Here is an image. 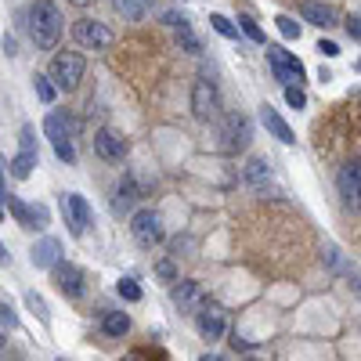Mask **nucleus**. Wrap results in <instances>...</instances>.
<instances>
[{"label": "nucleus", "mask_w": 361, "mask_h": 361, "mask_svg": "<svg viewBox=\"0 0 361 361\" xmlns=\"http://www.w3.org/2000/svg\"><path fill=\"white\" fill-rule=\"evenodd\" d=\"M61 29H66V22H61L58 4L37 0V4L29 8V37H33V43L40 51H51V47L61 40Z\"/></svg>", "instance_id": "f257e3e1"}, {"label": "nucleus", "mask_w": 361, "mask_h": 361, "mask_svg": "<svg viewBox=\"0 0 361 361\" xmlns=\"http://www.w3.org/2000/svg\"><path fill=\"white\" fill-rule=\"evenodd\" d=\"M84 69H87L84 55H76V51H58V55L51 58L47 80H51L58 90H76V84L84 80Z\"/></svg>", "instance_id": "f03ea898"}, {"label": "nucleus", "mask_w": 361, "mask_h": 361, "mask_svg": "<svg viewBox=\"0 0 361 361\" xmlns=\"http://www.w3.org/2000/svg\"><path fill=\"white\" fill-rule=\"evenodd\" d=\"M72 40L80 43V47H87V51H108V47L116 43L113 29H108L105 22H98V19H76Z\"/></svg>", "instance_id": "7ed1b4c3"}, {"label": "nucleus", "mask_w": 361, "mask_h": 361, "mask_svg": "<svg viewBox=\"0 0 361 361\" xmlns=\"http://www.w3.org/2000/svg\"><path fill=\"white\" fill-rule=\"evenodd\" d=\"M130 235H134V242H137V246H145V249L159 246V242L166 239L163 217L155 213V210H137V213L130 217Z\"/></svg>", "instance_id": "20e7f679"}, {"label": "nucleus", "mask_w": 361, "mask_h": 361, "mask_svg": "<svg viewBox=\"0 0 361 361\" xmlns=\"http://www.w3.org/2000/svg\"><path fill=\"white\" fill-rule=\"evenodd\" d=\"M268 66L275 72V80L282 87H293V84H300L304 80V66H300V58L289 55V51H282V47L268 43Z\"/></svg>", "instance_id": "39448f33"}, {"label": "nucleus", "mask_w": 361, "mask_h": 361, "mask_svg": "<svg viewBox=\"0 0 361 361\" xmlns=\"http://www.w3.org/2000/svg\"><path fill=\"white\" fill-rule=\"evenodd\" d=\"M192 113H195V119H213L221 113V90H217L210 76H199L192 87Z\"/></svg>", "instance_id": "423d86ee"}, {"label": "nucleus", "mask_w": 361, "mask_h": 361, "mask_svg": "<svg viewBox=\"0 0 361 361\" xmlns=\"http://www.w3.org/2000/svg\"><path fill=\"white\" fill-rule=\"evenodd\" d=\"M336 192L347 210H361V159H351L336 174Z\"/></svg>", "instance_id": "0eeeda50"}, {"label": "nucleus", "mask_w": 361, "mask_h": 361, "mask_svg": "<svg viewBox=\"0 0 361 361\" xmlns=\"http://www.w3.org/2000/svg\"><path fill=\"white\" fill-rule=\"evenodd\" d=\"M94 152H98L105 163H123L127 152H130V141L119 130H113V127H101L98 134H94Z\"/></svg>", "instance_id": "6e6552de"}, {"label": "nucleus", "mask_w": 361, "mask_h": 361, "mask_svg": "<svg viewBox=\"0 0 361 361\" xmlns=\"http://www.w3.org/2000/svg\"><path fill=\"white\" fill-rule=\"evenodd\" d=\"M8 202V210H11V217H14V224L19 228H29V231H40V228H47V206H37V202H26V199H19V195H8L4 199Z\"/></svg>", "instance_id": "1a4fd4ad"}, {"label": "nucleus", "mask_w": 361, "mask_h": 361, "mask_svg": "<svg viewBox=\"0 0 361 361\" xmlns=\"http://www.w3.org/2000/svg\"><path fill=\"white\" fill-rule=\"evenodd\" d=\"M61 217H66L69 231L80 239V235L87 231V224H90V206H87V199L76 195V192H66V195H61Z\"/></svg>", "instance_id": "9d476101"}, {"label": "nucleus", "mask_w": 361, "mask_h": 361, "mask_svg": "<svg viewBox=\"0 0 361 361\" xmlns=\"http://www.w3.org/2000/svg\"><path fill=\"white\" fill-rule=\"evenodd\" d=\"M249 134H253V130H249V119L246 116H228L224 119V127H221V148L224 152H242L246 145H249Z\"/></svg>", "instance_id": "9b49d317"}, {"label": "nucleus", "mask_w": 361, "mask_h": 361, "mask_svg": "<svg viewBox=\"0 0 361 361\" xmlns=\"http://www.w3.org/2000/svg\"><path fill=\"white\" fill-rule=\"evenodd\" d=\"M170 300H174L181 311H192V315H199V311L206 307V289H202L199 282H177V286L170 289Z\"/></svg>", "instance_id": "f8f14e48"}, {"label": "nucleus", "mask_w": 361, "mask_h": 361, "mask_svg": "<svg viewBox=\"0 0 361 361\" xmlns=\"http://www.w3.org/2000/svg\"><path fill=\"white\" fill-rule=\"evenodd\" d=\"M51 275H55V286L66 293L69 300H80L84 296V271L76 268V264H55Z\"/></svg>", "instance_id": "ddd939ff"}, {"label": "nucleus", "mask_w": 361, "mask_h": 361, "mask_svg": "<svg viewBox=\"0 0 361 361\" xmlns=\"http://www.w3.org/2000/svg\"><path fill=\"white\" fill-rule=\"evenodd\" d=\"M195 329H199V336L202 340H221L228 333V322H224V311L221 307H202L199 315H195Z\"/></svg>", "instance_id": "4468645a"}, {"label": "nucleus", "mask_w": 361, "mask_h": 361, "mask_svg": "<svg viewBox=\"0 0 361 361\" xmlns=\"http://www.w3.org/2000/svg\"><path fill=\"white\" fill-rule=\"evenodd\" d=\"M29 260H33V268H55V264H61V242L51 239V235H43V239L29 249Z\"/></svg>", "instance_id": "2eb2a0df"}, {"label": "nucleus", "mask_w": 361, "mask_h": 361, "mask_svg": "<svg viewBox=\"0 0 361 361\" xmlns=\"http://www.w3.org/2000/svg\"><path fill=\"white\" fill-rule=\"evenodd\" d=\"M260 123H264V127L271 130V137H278V141H282V145H293V141H296L293 127H289V123L282 119L278 113H275L271 105H260Z\"/></svg>", "instance_id": "dca6fc26"}, {"label": "nucleus", "mask_w": 361, "mask_h": 361, "mask_svg": "<svg viewBox=\"0 0 361 361\" xmlns=\"http://www.w3.org/2000/svg\"><path fill=\"white\" fill-rule=\"evenodd\" d=\"M43 134L51 137V145H58V141H69L72 137V116L69 113H47Z\"/></svg>", "instance_id": "f3484780"}, {"label": "nucleus", "mask_w": 361, "mask_h": 361, "mask_svg": "<svg viewBox=\"0 0 361 361\" xmlns=\"http://www.w3.org/2000/svg\"><path fill=\"white\" fill-rule=\"evenodd\" d=\"M300 14H304V22H311V26H322V29L336 26V8H329V4H318V0H304Z\"/></svg>", "instance_id": "a211bd4d"}, {"label": "nucleus", "mask_w": 361, "mask_h": 361, "mask_svg": "<svg viewBox=\"0 0 361 361\" xmlns=\"http://www.w3.org/2000/svg\"><path fill=\"white\" fill-rule=\"evenodd\" d=\"M101 333L113 336V340L127 336L130 333V315H127V311H108V315L101 318Z\"/></svg>", "instance_id": "6ab92c4d"}, {"label": "nucleus", "mask_w": 361, "mask_h": 361, "mask_svg": "<svg viewBox=\"0 0 361 361\" xmlns=\"http://www.w3.org/2000/svg\"><path fill=\"white\" fill-rule=\"evenodd\" d=\"M268 177H271L268 159H249L246 170H242V181H246L249 188H264V184H268Z\"/></svg>", "instance_id": "aec40b11"}, {"label": "nucleus", "mask_w": 361, "mask_h": 361, "mask_svg": "<svg viewBox=\"0 0 361 361\" xmlns=\"http://www.w3.org/2000/svg\"><path fill=\"white\" fill-rule=\"evenodd\" d=\"M113 4H116V11H119L127 22H141V19L152 11V0H113Z\"/></svg>", "instance_id": "412c9836"}, {"label": "nucleus", "mask_w": 361, "mask_h": 361, "mask_svg": "<svg viewBox=\"0 0 361 361\" xmlns=\"http://www.w3.org/2000/svg\"><path fill=\"white\" fill-rule=\"evenodd\" d=\"M33 166H37V152H19V155L8 163L11 177H19V181H26L29 174H33Z\"/></svg>", "instance_id": "4be33fe9"}, {"label": "nucleus", "mask_w": 361, "mask_h": 361, "mask_svg": "<svg viewBox=\"0 0 361 361\" xmlns=\"http://www.w3.org/2000/svg\"><path fill=\"white\" fill-rule=\"evenodd\" d=\"M134 199H141V184H137L134 174H127V177L119 181V199H116V206L123 210V206H130Z\"/></svg>", "instance_id": "5701e85b"}, {"label": "nucleus", "mask_w": 361, "mask_h": 361, "mask_svg": "<svg viewBox=\"0 0 361 361\" xmlns=\"http://www.w3.org/2000/svg\"><path fill=\"white\" fill-rule=\"evenodd\" d=\"M177 47H181V51H188V55H199V51H202V47H199V37L192 33V26H188V22L177 26Z\"/></svg>", "instance_id": "b1692460"}, {"label": "nucleus", "mask_w": 361, "mask_h": 361, "mask_svg": "<svg viewBox=\"0 0 361 361\" xmlns=\"http://www.w3.org/2000/svg\"><path fill=\"white\" fill-rule=\"evenodd\" d=\"M33 87H37V98H40L43 105H51V101H55V94H58V87H55L51 80H47V76H43V72H37V76H33Z\"/></svg>", "instance_id": "393cba45"}, {"label": "nucleus", "mask_w": 361, "mask_h": 361, "mask_svg": "<svg viewBox=\"0 0 361 361\" xmlns=\"http://www.w3.org/2000/svg\"><path fill=\"white\" fill-rule=\"evenodd\" d=\"M210 26H213L221 37H228V40H239V26H235L231 19H224V14H210Z\"/></svg>", "instance_id": "a878e982"}, {"label": "nucleus", "mask_w": 361, "mask_h": 361, "mask_svg": "<svg viewBox=\"0 0 361 361\" xmlns=\"http://www.w3.org/2000/svg\"><path fill=\"white\" fill-rule=\"evenodd\" d=\"M239 29H242V33H246L249 40H253V43H268V37H264V29L257 26V19H249V14H242V19H239Z\"/></svg>", "instance_id": "bb28decb"}, {"label": "nucleus", "mask_w": 361, "mask_h": 361, "mask_svg": "<svg viewBox=\"0 0 361 361\" xmlns=\"http://www.w3.org/2000/svg\"><path fill=\"white\" fill-rule=\"evenodd\" d=\"M275 26H278V33L286 37V40H300V22H293L289 14H278Z\"/></svg>", "instance_id": "cd10ccee"}, {"label": "nucleus", "mask_w": 361, "mask_h": 361, "mask_svg": "<svg viewBox=\"0 0 361 361\" xmlns=\"http://www.w3.org/2000/svg\"><path fill=\"white\" fill-rule=\"evenodd\" d=\"M116 293L123 296V300H130V304H137L141 300V286L134 278H119V286H116Z\"/></svg>", "instance_id": "c85d7f7f"}, {"label": "nucleus", "mask_w": 361, "mask_h": 361, "mask_svg": "<svg viewBox=\"0 0 361 361\" xmlns=\"http://www.w3.org/2000/svg\"><path fill=\"white\" fill-rule=\"evenodd\" d=\"M286 105H289V108H304V105H307V94H304V87H300V84L286 87Z\"/></svg>", "instance_id": "c756f323"}, {"label": "nucleus", "mask_w": 361, "mask_h": 361, "mask_svg": "<svg viewBox=\"0 0 361 361\" xmlns=\"http://www.w3.org/2000/svg\"><path fill=\"white\" fill-rule=\"evenodd\" d=\"M55 155L61 163H76V148H72V141H58L55 145Z\"/></svg>", "instance_id": "7c9ffc66"}, {"label": "nucleus", "mask_w": 361, "mask_h": 361, "mask_svg": "<svg viewBox=\"0 0 361 361\" xmlns=\"http://www.w3.org/2000/svg\"><path fill=\"white\" fill-rule=\"evenodd\" d=\"M0 322H4L8 329H14V325H19V315L11 311V304H0Z\"/></svg>", "instance_id": "2f4dec72"}, {"label": "nucleus", "mask_w": 361, "mask_h": 361, "mask_svg": "<svg viewBox=\"0 0 361 361\" xmlns=\"http://www.w3.org/2000/svg\"><path fill=\"white\" fill-rule=\"evenodd\" d=\"M26 304H29V307H33V311H37V315H40V318H47V304L40 300V296H37V293H26Z\"/></svg>", "instance_id": "473e14b6"}, {"label": "nucleus", "mask_w": 361, "mask_h": 361, "mask_svg": "<svg viewBox=\"0 0 361 361\" xmlns=\"http://www.w3.org/2000/svg\"><path fill=\"white\" fill-rule=\"evenodd\" d=\"M155 271H159V278H166V282H177V271H174V264H170V260H163Z\"/></svg>", "instance_id": "72a5a7b5"}, {"label": "nucleus", "mask_w": 361, "mask_h": 361, "mask_svg": "<svg viewBox=\"0 0 361 361\" xmlns=\"http://www.w3.org/2000/svg\"><path fill=\"white\" fill-rule=\"evenodd\" d=\"M0 199H8V163L0 155Z\"/></svg>", "instance_id": "f704fd0d"}, {"label": "nucleus", "mask_w": 361, "mask_h": 361, "mask_svg": "<svg viewBox=\"0 0 361 361\" xmlns=\"http://www.w3.org/2000/svg\"><path fill=\"white\" fill-rule=\"evenodd\" d=\"M318 51H322L325 58H336V55H340V47H336L333 40H322V43H318Z\"/></svg>", "instance_id": "c9c22d12"}, {"label": "nucleus", "mask_w": 361, "mask_h": 361, "mask_svg": "<svg viewBox=\"0 0 361 361\" xmlns=\"http://www.w3.org/2000/svg\"><path fill=\"white\" fill-rule=\"evenodd\" d=\"M347 33H351L354 40H361V19H351V22H347Z\"/></svg>", "instance_id": "e433bc0d"}, {"label": "nucleus", "mask_w": 361, "mask_h": 361, "mask_svg": "<svg viewBox=\"0 0 361 361\" xmlns=\"http://www.w3.org/2000/svg\"><path fill=\"white\" fill-rule=\"evenodd\" d=\"M4 51L8 55H19V51H14V37H4Z\"/></svg>", "instance_id": "4c0bfd02"}, {"label": "nucleus", "mask_w": 361, "mask_h": 361, "mask_svg": "<svg viewBox=\"0 0 361 361\" xmlns=\"http://www.w3.org/2000/svg\"><path fill=\"white\" fill-rule=\"evenodd\" d=\"M351 289H354V293H358V296H361V271H358V275H354V278H351Z\"/></svg>", "instance_id": "58836bf2"}, {"label": "nucleus", "mask_w": 361, "mask_h": 361, "mask_svg": "<svg viewBox=\"0 0 361 361\" xmlns=\"http://www.w3.org/2000/svg\"><path fill=\"white\" fill-rule=\"evenodd\" d=\"M11 257H8V249H4V242H0V268H4V264H8Z\"/></svg>", "instance_id": "ea45409f"}, {"label": "nucleus", "mask_w": 361, "mask_h": 361, "mask_svg": "<svg viewBox=\"0 0 361 361\" xmlns=\"http://www.w3.org/2000/svg\"><path fill=\"white\" fill-rule=\"evenodd\" d=\"M69 4H76V8H87V4H94V0H69Z\"/></svg>", "instance_id": "a19ab883"}, {"label": "nucleus", "mask_w": 361, "mask_h": 361, "mask_svg": "<svg viewBox=\"0 0 361 361\" xmlns=\"http://www.w3.org/2000/svg\"><path fill=\"white\" fill-rule=\"evenodd\" d=\"M4 343H8V340H4V333H0V351H4Z\"/></svg>", "instance_id": "79ce46f5"}, {"label": "nucleus", "mask_w": 361, "mask_h": 361, "mask_svg": "<svg viewBox=\"0 0 361 361\" xmlns=\"http://www.w3.org/2000/svg\"><path fill=\"white\" fill-rule=\"evenodd\" d=\"M199 361H217V358H199Z\"/></svg>", "instance_id": "37998d69"}, {"label": "nucleus", "mask_w": 361, "mask_h": 361, "mask_svg": "<svg viewBox=\"0 0 361 361\" xmlns=\"http://www.w3.org/2000/svg\"><path fill=\"white\" fill-rule=\"evenodd\" d=\"M127 361H137V358H127Z\"/></svg>", "instance_id": "c03bdc74"}, {"label": "nucleus", "mask_w": 361, "mask_h": 361, "mask_svg": "<svg viewBox=\"0 0 361 361\" xmlns=\"http://www.w3.org/2000/svg\"><path fill=\"white\" fill-rule=\"evenodd\" d=\"M0 221H4V213H0Z\"/></svg>", "instance_id": "a18cd8bd"}, {"label": "nucleus", "mask_w": 361, "mask_h": 361, "mask_svg": "<svg viewBox=\"0 0 361 361\" xmlns=\"http://www.w3.org/2000/svg\"><path fill=\"white\" fill-rule=\"evenodd\" d=\"M58 361H66V358H58Z\"/></svg>", "instance_id": "49530a36"}, {"label": "nucleus", "mask_w": 361, "mask_h": 361, "mask_svg": "<svg viewBox=\"0 0 361 361\" xmlns=\"http://www.w3.org/2000/svg\"><path fill=\"white\" fill-rule=\"evenodd\" d=\"M358 69H361V61H358Z\"/></svg>", "instance_id": "de8ad7c7"}]
</instances>
